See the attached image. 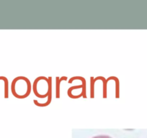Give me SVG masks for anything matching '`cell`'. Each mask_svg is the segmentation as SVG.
Wrapping results in <instances>:
<instances>
[{
    "mask_svg": "<svg viewBox=\"0 0 147 138\" xmlns=\"http://www.w3.org/2000/svg\"><path fill=\"white\" fill-rule=\"evenodd\" d=\"M11 91L15 97L18 98H25L30 94L32 84L29 78L25 76H18L15 78L11 84Z\"/></svg>",
    "mask_w": 147,
    "mask_h": 138,
    "instance_id": "1",
    "label": "cell"
},
{
    "mask_svg": "<svg viewBox=\"0 0 147 138\" xmlns=\"http://www.w3.org/2000/svg\"><path fill=\"white\" fill-rule=\"evenodd\" d=\"M32 89L37 97L40 98H47L52 93V78H47L43 76L38 77L32 85Z\"/></svg>",
    "mask_w": 147,
    "mask_h": 138,
    "instance_id": "2",
    "label": "cell"
},
{
    "mask_svg": "<svg viewBox=\"0 0 147 138\" xmlns=\"http://www.w3.org/2000/svg\"><path fill=\"white\" fill-rule=\"evenodd\" d=\"M75 80H80L82 81L81 85L74 86H71L68 89L67 94L70 98H79L80 97L83 96L84 98H87L86 95V80L85 78L82 76H74L71 77L69 79V83L71 84Z\"/></svg>",
    "mask_w": 147,
    "mask_h": 138,
    "instance_id": "3",
    "label": "cell"
},
{
    "mask_svg": "<svg viewBox=\"0 0 147 138\" xmlns=\"http://www.w3.org/2000/svg\"><path fill=\"white\" fill-rule=\"evenodd\" d=\"M67 77H56V97L57 98H60V86L62 81H67Z\"/></svg>",
    "mask_w": 147,
    "mask_h": 138,
    "instance_id": "4",
    "label": "cell"
},
{
    "mask_svg": "<svg viewBox=\"0 0 147 138\" xmlns=\"http://www.w3.org/2000/svg\"><path fill=\"white\" fill-rule=\"evenodd\" d=\"M107 81L110 80H113L115 83V98H118L120 97V81L117 77L115 76H110L108 78H107Z\"/></svg>",
    "mask_w": 147,
    "mask_h": 138,
    "instance_id": "5",
    "label": "cell"
},
{
    "mask_svg": "<svg viewBox=\"0 0 147 138\" xmlns=\"http://www.w3.org/2000/svg\"><path fill=\"white\" fill-rule=\"evenodd\" d=\"M51 100H52V93H51V94L49 95V96L47 97V101H46V102L39 103L38 101V100L36 99H34L33 101L36 106L40 107H43L49 106V105L51 104Z\"/></svg>",
    "mask_w": 147,
    "mask_h": 138,
    "instance_id": "6",
    "label": "cell"
},
{
    "mask_svg": "<svg viewBox=\"0 0 147 138\" xmlns=\"http://www.w3.org/2000/svg\"><path fill=\"white\" fill-rule=\"evenodd\" d=\"M0 80H2L5 83V98H7L9 97V81L5 76H0Z\"/></svg>",
    "mask_w": 147,
    "mask_h": 138,
    "instance_id": "7",
    "label": "cell"
},
{
    "mask_svg": "<svg viewBox=\"0 0 147 138\" xmlns=\"http://www.w3.org/2000/svg\"><path fill=\"white\" fill-rule=\"evenodd\" d=\"M97 79L98 80H101L102 81L103 84V87H102V92H103V98H107V84L108 81L102 76H97Z\"/></svg>",
    "mask_w": 147,
    "mask_h": 138,
    "instance_id": "8",
    "label": "cell"
},
{
    "mask_svg": "<svg viewBox=\"0 0 147 138\" xmlns=\"http://www.w3.org/2000/svg\"><path fill=\"white\" fill-rule=\"evenodd\" d=\"M96 81L95 78L91 77L90 78V97L93 98L94 97V84Z\"/></svg>",
    "mask_w": 147,
    "mask_h": 138,
    "instance_id": "9",
    "label": "cell"
},
{
    "mask_svg": "<svg viewBox=\"0 0 147 138\" xmlns=\"http://www.w3.org/2000/svg\"><path fill=\"white\" fill-rule=\"evenodd\" d=\"M92 138H112L108 135H97V136L93 137Z\"/></svg>",
    "mask_w": 147,
    "mask_h": 138,
    "instance_id": "10",
    "label": "cell"
}]
</instances>
